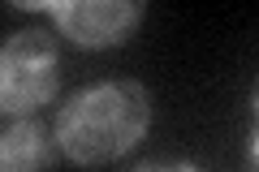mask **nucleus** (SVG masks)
Wrapping results in <instances>:
<instances>
[{"instance_id": "4", "label": "nucleus", "mask_w": 259, "mask_h": 172, "mask_svg": "<svg viewBox=\"0 0 259 172\" xmlns=\"http://www.w3.org/2000/svg\"><path fill=\"white\" fill-rule=\"evenodd\" d=\"M48 138L35 121H18V125L5 129V142H0V172H44L48 163Z\"/></svg>"}, {"instance_id": "3", "label": "nucleus", "mask_w": 259, "mask_h": 172, "mask_svg": "<svg viewBox=\"0 0 259 172\" xmlns=\"http://www.w3.org/2000/svg\"><path fill=\"white\" fill-rule=\"evenodd\" d=\"M52 18L69 39L87 47H104L125 39L134 22L143 18V9L134 0H65V5H52Z\"/></svg>"}, {"instance_id": "5", "label": "nucleus", "mask_w": 259, "mask_h": 172, "mask_svg": "<svg viewBox=\"0 0 259 172\" xmlns=\"http://www.w3.org/2000/svg\"><path fill=\"white\" fill-rule=\"evenodd\" d=\"M139 172H199V168H190V163H147Z\"/></svg>"}, {"instance_id": "1", "label": "nucleus", "mask_w": 259, "mask_h": 172, "mask_svg": "<svg viewBox=\"0 0 259 172\" xmlns=\"http://www.w3.org/2000/svg\"><path fill=\"white\" fill-rule=\"evenodd\" d=\"M147 121L151 103L139 82H100L61 108L56 142L74 163H108L139 142Z\"/></svg>"}, {"instance_id": "6", "label": "nucleus", "mask_w": 259, "mask_h": 172, "mask_svg": "<svg viewBox=\"0 0 259 172\" xmlns=\"http://www.w3.org/2000/svg\"><path fill=\"white\" fill-rule=\"evenodd\" d=\"M255 117H259V91H255ZM250 159L259 168V125H255V138H250Z\"/></svg>"}, {"instance_id": "2", "label": "nucleus", "mask_w": 259, "mask_h": 172, "mask_svg": "<svg viewBox=\"0 0 259 172\" xmlns=\"http://www.w3.org/2000/svg\"><path fill=\"white\" fill-rule=\"evenodd\" d=\"M56 91V47L44 30H18L0 52V108L30 112Z\"/></svg>"}]
</instances>
